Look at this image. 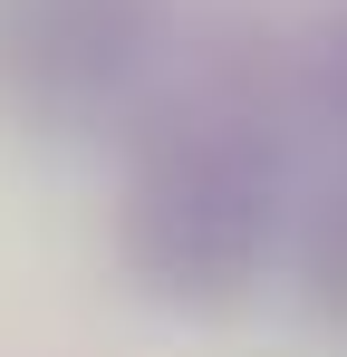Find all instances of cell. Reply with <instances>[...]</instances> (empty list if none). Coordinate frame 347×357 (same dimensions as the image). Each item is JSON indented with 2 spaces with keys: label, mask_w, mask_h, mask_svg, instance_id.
I'll return each mask as SVG.
<instances>
[{
  "label": "cell",
  "mask_w": 347,
  "mask_h": 357,
  "mask_svg": "<svg viewBox=\"0 0 347 357\" xmlns=\"http://www.w3.org/2000/svg\"><path fill=\"white\" fill-rule=\"evenodd\" d=\"M328 97H338V116H347V20H338V39H328Z\"/></svg>",
  "instance_id": "277c9868"
},
{
  "label": "cell",
  "mask_w": 347,
  "mask_h": 357,
  "mask_svg": "<svg viewBox=\"0 0 347 357\" xmlns=\"http://www.w3.org/2000/svg\"><path fill=\"white\" fill-rule=\"evenodd\" d=\"M299 290H309V309L328 328H347V193H328L299 222Z\"/></svg>",
  "instance_id": "3957f363"
},
{
  "label": "cell",
  "mask_w": 347,
  "mask_h": 357,
  "mask_svg": "<svg viewBox=\"0 0 347 357\" xmlns=\"http://www.w3.org/2000/svg\"><path fill=\"white\" fill-rule=\"evenodd\" d=\"M280 251V165L231 126H174L125 183V261L183 309L241 299Z\"/></svg>",
  "instance_id": "6da1fadb"
},
{
  "label": "cell",
  "mask_w": 347,
  "mask_h": 357,
  "mask_svg": "<svg viewBox=\"0 0 347 357\" xmlns=\"http://www.w3.org/2000/svg\"><path fill=\"white\" fill-rule=\"evenodd\" d=\"M164 49V0H0V97L39 126H87L135 97Z\"/></svg>",
  "instance_id": "7a4b0ae2"
}]
</instances>
